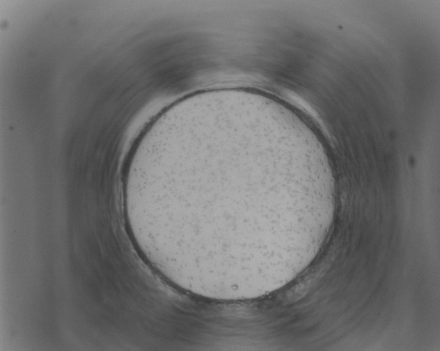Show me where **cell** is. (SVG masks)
Returning a JSON list of instances; mask_svg holds the SVG:
<instances>
[{
  "label": "cell",
  "instance_id": "obj_1",
  "mask_svg": "<svg viewBox=\"0 0 440 351\" xmlns=\"http://www.w3.org/2000/svg\"><path fill=\"white\" fill-rule=\"evenodd\" d=\"M314 164L284 123L237 108L197 112L134 151L130 179L147 230L171 260L221 265L258 236L259 204L297 199Z\"/></svg>",
  "mask_w": 440,
  "mask_h": 351
}]
</instances>
